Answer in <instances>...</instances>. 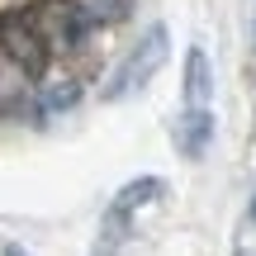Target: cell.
<instances>
[{"mask_svg": "<svg viewBox=\"0 0 256 256\" xmlns=\"http://www.w3.org/2000/svg\"><path fill=\"white\" fill-rule=\"evenodd\" d=\"M0 52L34 76L48 62V34H38L28 19H0Z\"/></svg>", "mask_w": 256, "mask_h": 256, "instance_id": "obj_2", "label": "cell"}, {"mask_svg": "<svg viewBox=\"0 0 256 256\" xmlns=\"http://www.w3.org/2000/svg\"><path fill=\"white\" fill-rule=\"evenodd\" d=\"M166 57H171V34H166V24H152L133 48H128V57L119 62L114 81L104 86V100H124V95L142 90V86L166 66Z\"/></svg>", "mask_w": 256, "mask_h": 256, "instance_id": "obj_1", "label": "cell"}, {"mask_svg": "<svg viewBox=\"0 0 256 256\" xmlns=\"http://www.w3.org/2000/svg\"><path fill=\"white\" fill-rule=\"evenodd\" d=\"M24 95H28V72H24V66H14L5 52H0V114L19 110Z\"/></svg>", "mask_w": 256, "mask_h": 256, "instance_id": "obj_6", "label": "cell"}, {"mask_svg": "<svg viewBox=\"0 0 256 256\" xmlns=\"http://www.w3.org/2000/svg\"><path fill=\"white\" fill-rule=\"evenodd\" d=\"M252 223H256V194H252Z\"/></svg>", "mask_w": 256, "mask_h": 256, "instance_id": "obj_10", "label": "cell"}, {"mask_svg": "<svg viewBox=\"0 0 256 256\" xmlns=\"http://www.w3.org/2000/svg\"><path fill=\"white\" fill-rule=\"evenodd\" d=\"M5 256H28V252H19V247H10V252H5Z\"/></svg>", "mask_w": 256, "mask_h": 256, "instance_id": "obj_9", "label": "cell"}, {"mask_svg": "<svg viewBox=\"0 0 256 256\" xmlns=\"http://www.w3.org/2000/svg\"><path fill=\"white\" fill-rule=\"evenodd\" d=\"M171 142L180 156H190V162H200L204 147L214 142V110H185L180 119L171 124Z\"/></svg>", "mask_w": 256, "mask_h": 256, "instance_id": "obj_3", "label": "cell"}, {"mask_svg": "<svg viewBox=\"0 0 256 256\" xmlns=\"http://www.w3.org/2000/svg\"><path fill=\"white\" fill-rule=\"evenodd\" d=\"M66 19L76 28H95V24H114V19L128 14V0H57Z\"/></svg>", "mask_w": 256, "mask_h": 256, "instance_id": "obj_4", "label": "cell"}, {"mask_svg": "<svg viewBox=\"0 0 256 256\" xmlns=\"http://www.w3.org/2000/svg\"><path fill=\"white\" fill-rule=\"evenodd\" d=\"M209 90H214V66L204 57V48H190V57H185V110H209Z\"/></svg>", "mask_w": 256, "mask_h": 256, "instance_id": "obj_5", "label": "cell"}, {"mask_svg": "<svg viewBox=\"0 0 256 256\" xmlns=\"http://www.w3.org/2000/svg\"><path fill=\"white\" fill-rule=\"evenodd\" d=\"M156 194H162V180H156V176H142V180H128V185H124V190H119V200H114L110 209H114V214H124V218H128L133 209H142V204H152Z\"/></svg>", "mask_w": 256, "mask_h": 256, "instance_id": "obj_7", "label": "cell"}, {"mask_svg": "<svg viewBox=\"0 0 256 256\" xmlns=\"http://www.w3.org/2000/svg\"><path fill=\"white\" fill-rule=\"evenodd\" d=\"M76 81H66V86H52V90L43 95V110H66V104H76Z\"/></svg>", "mask_w": 256, "mask_h": 256, "instance_id": "obj_8", "label": "cell"}]
</instances>
